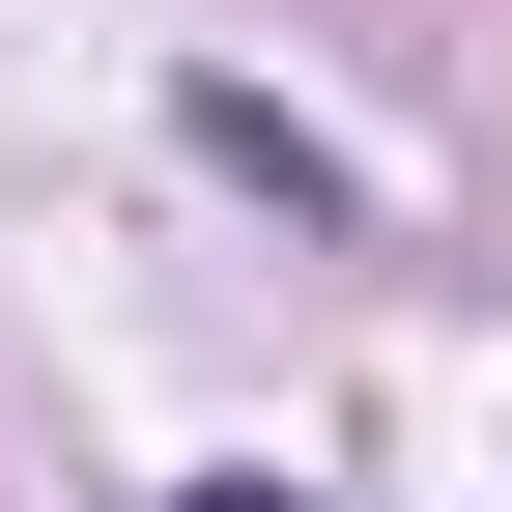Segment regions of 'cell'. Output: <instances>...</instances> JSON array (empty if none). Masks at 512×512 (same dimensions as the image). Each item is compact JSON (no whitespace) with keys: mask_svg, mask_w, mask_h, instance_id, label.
I'll return each mask as SVG.
<instances>
[{"mask_svg":"<svg viewBox=\"0 0 512 512\" xmlns=\"http://www.w3.org/2000/svg\"><path fill=\"white\" fill-rule=\"evenodd\" d=\"M200 512H285V484H200Z\"/></svg>","mask_w":512,"mask_h":512,"instance_id":"obj_1","label":"cell"}]
</instances>
